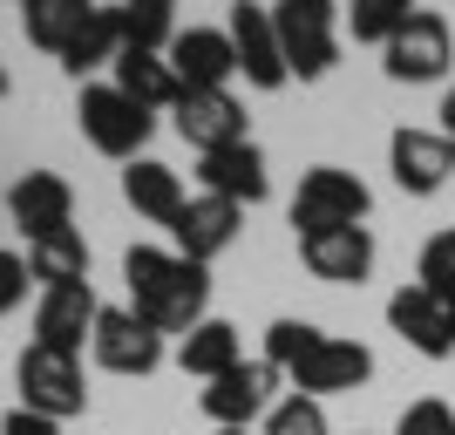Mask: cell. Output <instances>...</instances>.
Here are the masks:
<instances>
[{"mask_svg": "<svg viewBox=\"0 0 455 435\" xmlns=\"http://www.w3.org/2000/svg\"><path fill=\"white\" fill-rule=\"evenodd\" d=\"M76 123H82V136H89L95 150L116 157V164H136L143 143H150V130H156V116L143 109V102H130L116 82H89V89H82Z\"/></svg>", "mask_w": 455, "mask_h": 435, "instance_id": "3957f363", "label": "cell"}, {"mask_svg": "<svg viewBox=\"0 0 455 435\" xmlns=\"http://www.w3.org/2000/svg\"><path fill=\"white\" fill-rule=\"evenodd\" d=\"M449 61H455V28L435 14V7H415L408 28L380 48L387 82H442V76H449Z\"/></svg>", "mask_w": 455, "mask_h": 435, "instance_id": "8992f818", "label": "cell"}, {"mask_svg": "<svg viewBox=\"0 0 455 435\" xmlns=\"http://www.w3.org/2000/svg\"><path fill=\"white\" fill-rule=\"evenodd\" d=\"M387 326H395L401 341L415 347L421 360H449L455 354V326H449V306L428 293V286H401L395 300H387Z\"/></svg>", "mask_w": 455, "mask_h": 435, "instance_id": "e0dca14e", "label": "cell"}, {"mask_svg": "<svg viewBox=\"0 0 455 435\" xmlns=\"http://www.w3.org/2000/svg\"><path fill=\"white\" fill-rule=\"evenodd\" d=\"M374 381V354H367L361 341H340V334H326L313 354L292 367V395H313V401H326V395H354V388H367Z\"/></svg>", "mask_w": 455, "mask_h": 435, "instance_id": "7c38bea8", "label": "cell"}, {"mask_svg": "<svg viewBox=\"0 0 455 435\" xmlns=\"http://www.w3.org/2000/svg\"><path fill=\"white\" fill-rule=\"evenodd\" d=\"M299 265L326 286H361L374 272V231L367 225H326V231H299Z\"/></svg>", "mask_w": 455, "mask_h": 435, "instance_id": "30bf717a", "label": "cell"}, {"mask_svg": "<svg viewBox=\"0 0 455 435\" xmlns=\"http://www.w3.org/2000/svg\"><path fill=\"white\" fill-rule=\"evenodd\" d=\"M266 435H333L326 429V401L313 395H279L266 415Z\"/></svg>", "mask_w": 455, "mask_h": 435, "instance_id": "f546056e", "label": "cell"}, {"mask_svg": "<svg viewBox=\"0 0 455 435\" xmlns=\"http://www.w3.org/2000/svg\"><path fill=\"white\" fill-rule=\"evenodd\" d=\"M123 197H130V211H136V218H150V225H177V211L190 205L184 177H177L171 164H156V157L123 164Z\"/></svg>", "mask_w": 455, "mask_h": 435, "instance_id": "ffe728a7", "label": "cell"}, {"mask_svg": "<svg viewBox=\"0 0 455 435\" xmlns=\"http://www.w3.org/2000/svg\"><path fill=\"white\" fill-rule=\"evenodd\" d=\"M82 20H89V7H82V0H28V7H20L28 41H35L41 55H55V61H61V48L82 35Z\"/></svg>", "mask_w": 455, "mask_h": 435, "instance_id": "484cf974", "label": "cell"}, {"mask_svg": "<svg viewBox=\"0 0 455 435\" xmlns=\"http://www.w3.org/2000/svg\"><path fill=\"white\" fill-rule=\"evenodd\" d=\"M0 95H7V68H0Z\"/></svg>", "mask_w": 455, "mask_h": 435, "instance_id": "8d00e7d4", "label": "cell"}, {"mask_svg": "<svg viewBox=\"0 0 455 435\" xmlns=\"http://www.w3.org/2000/svg\"><path fill=\"white\" fill-rule=\"evenodd\" d=\"M95 313H102L95 286H55V293H41L35 300V347L82 360V347L95 341Z\"/></svg>", "mask_w": 455, "mask_h": 435, "instance_id": "8fae6325", "label": "cell"}, {"mask_svg": "<svg viewBox=\"0 0 455 435\" xmlns=\"http://www.w3.org/2000/svg\"><path fill=\"white\" fill-rule=\"evenodd\" d=\"M28 272L41 279V293H55V286H89V238H82L76 225L35 238V246H28Z\"/></svg>", "mask_w": 455, "mask_h": 435, "instance_id": "603a6c76", "label": "cell"}, {"mask_svg": "<svg viewBox=\"0 0 455 435\" xmlns=\"http://www.w3.org/2000/svg\"><path fill=\"white\" fill-rule=\"evenodd\" d=\"M28 286H35L28 259H20L14 246H0V313H20V306H28Z\"/></svg>", "mask_w": 455, "mask_h": 435, "instance_id": "1f68e13d", "label": "cell"}, {"mask_svg": "<svg viewBox=\"0 0 455 435\" xmlns=\"http://www.w3.org/2000/svg\"><path fill=\"white\" fill-rule=\"evenodd\" d=\"M89 354L109 367V375H156L164 367V334L156 326H143L130 313V306H102L95 313V341H89Z\"/></svg>", "mask_w": 455, "mask_h": 435, "instance_id": "ba28073f", "label": "cell"}, {"mask_svg": "<svg viewBox=\"0 0 455 435\" xmlns=\"http://www.w3.org/2000/svg\"><path fill=\"white\" fill-rule=\"evenodd\" d=\"M171 68H177V82H184V89H225V82L238 76L231 35H225V28H177Z\"/></svg>", "mask_w": 455, "mask_h": 435, "instance_id": "d6986e66", "label": "cell"}, {"mask_svg": "<svg viewBox=\"0 0 455 435\" xmlns=\"http://www.w3.org/2000/svg\"><path fill=\"white\" fill-rule=\"evenodd\" d=\"M408 14H415L408 0H354L340 20H347V35H354V41H367V48H387V41L408 28Z\"/></svg>", "mask_w": 455, "mask_h": 435, "instance_id": "4316f807", "label": "cell"}, {"mask_svg": "<svg viewBox=\"0 0 455 435\" xmlns=\"http://www.w3.org/2000/svg\"><path fill=\"white\" fill-rule=\"evenodd\" d=\"M442 306H449V326H455V300H442Z\"/></svg>", "mask_w": 455, "mask_h": 435, "instance_id": "e575fe53", "label": "cell"}, {"mask_svg": "<svg viewBox=\"0 0 455 435\" xmlns=\"http://www.w3.org/2000/svg\"><path fill=\"white\" fill-rule=\"evenodd\" d=\"M320 341H326V334H320L313 320H272V326H266V354H259V360H266V367H279V375L292 381V367H299Z\"/></svg>", "mask_w": 455, "mask_h": 435, "instance_id": "83f0119b", "label": "cell"}, {"mask_svg": "<svg viewBox=\"0 0 455 435\" xmlns=\"http://www.w3.org/2000/svg\"><path fill=\"white\" fill-rule=\"evenodd\" d=\"M415 286H428L435 300H455V225H449V231H435V238L421 246V259H415Z\"/></svg>", "mask_w": 455, "mask_h": 435, "instance_id": "f1b7e54d", "label": "cell"}, {"mask_svg": "<svg viewBox=\"0 0 455 435\" xmlns=\"http://www.w3.org/2000/svg\"><path fill=\"white\" fill-rule=\"evenodd\" d=\"M171 116H177V136H184L197 157L231 150V143H251L245 136V102H238L231 89H184Z\"/></svg>", "mask_w": 455, "mask_h": 435, "instance_id": "9c48e42d", "label": "cell"}, {"mask_svg": "<svg viewBox=\"0 0 455 435\" xmlns=\"http://www.w3.org/2000/svg\"><path fill=\"white\" fill-rule=\"evenodd\" d=\"M367 184L340 164H313L292 190V231H326V225H367Z\"/></svg>", "mask_w": 455, "mask_h": 435, "instance_id": "5b68a950", "label": "cell"}, {"mask_svg": "<svg viewBox=\"0 0 455 435\" xmlns=\"http://www.w3.org/2000/svg\"><path fill=\"white\" fill-rule=\"evenodd\" d=\"M231 35V55H238V76L251 89H285V55H279V35H272V7H231L225 20Z\"/></svg>", "mask_w": 455, "mask_h": 435, "instance_id": "5bb4252c", "label": "cell"}, {"mask_svg": "<svg viewBox=\"0 0 455 435\" xmlns=\"http://www.w3.org/2000/svg\"><path fill=\"white\" fill-rule=\"evenodd\" d=\"M272 35H279L285 76L320 82L340 61V7L333 0H279L272 7Z\"/></svg>", "mask_w": 455, "mask_h": 435, "instance_id": "7a4b0ae2", "label": "cell"}, {"mask_svg": "<svg viewBox=\"0 0 455 435\" xmlns=\"http://www.w3.org/2000/svg\"><path fill=\"white\" fill-rule=\"evenodd\" d=\"M238 225H245V211L238 205H225V197H211V190H197L184 211H177V225H171V238H177V252H184L190 265H211L218 252L238 238Z\"/></svg>", "mask_w": 455, "mask_h": 435, "instance_id": "ac0fdd59", "label": "cell"}, {"mask_svg": "<svg viewBox=\"0 0 455 435\" xmlns=\"http://www.w3.org/2000/svg\"><path fill=\"white\" fill-rule=\"evenodd\" d=\"M279 367H266V360H238L231 375L204 381V395H197V408H204L218 429H251V422L272 415V401H279Z\"/></svg>", "mask_w": 455, "mask_h": 435, "instance_id": "52a82bcc", "label": "cell"}, {"mask_svg": "<svg viewBox=\"0 0 455 435\" xmlns=\"http://www.w3.org/2000/svg\"><path fill=\"white\" fill-rule=\"evenodd\" d=\"M123 279H130V313L156 334H190L211 313V265H190L184 252L164 246H130L123 252Z\"/></svg>", "mask_w": 455, "mask_h": 435, "instance_id": "6da1fadb", "label": "cell"}, {"mask_svg": "<svg viewBox=\"0 0 455 435\" xmlns=\"http://www.w3.org/2000/svg\"><path fill=\"white\" fill-rule=\"evenodd\" d=\"M7 211H14V225L28 231V246H35V238H48V231H68L76 190H68V177H55V171H28V177L7 184Z\"/></svg>", "mask_w": 455, "mask_h": 435, "instance_id": "2e32d148", "label": "cell"}, {"mask_svg": "<svg viewBox=\"0 0 455 435\" xmlns=\"http://www.w3.org/2000/svg\"><path fill=\"white\" fill-rule=\"evenodd\" d=\"M116 35H123V48H136V55H171L177 7L171 0H130V7H116Z\"/></svg>", "mask_w": 455, "mask_h": 435, "instance_id": "cb8c5ba5", "label": "cell"}, {"mask_svg": "<svg viewBox=\"0 0 455 435\" xmlns=\"http://www.w3.org/2000/svg\"><path fill=\"white\" fill-rule=\"evenodd\" d=\"M197 184L211 190V197H225V205H266L272 190V171H266V150L259 143H231V150H211L197 157Z\"/></svg>", "mask_w": 455, "mask_h": 435, "instance_id": "9a60e30c", "label": "cell"}, {"mask_svg": "<svg viewBox=\"0 0 455 435\" xmlns=\"http://www.w3.org/2000/svg\"><path fill=\"white\" fill-rule=\"evenodd\" d=\"M109 82L130 102H143V109H177V95H184V82H177V68H171V55H136V48H123V55L109 61Z\"/></svg>", "mask_w": 455, "mask_h": 435, "instance_id": "44dd1931", "label": "cell"}, {"mask_svg": "<svg viewBox=\"0 0 455 435\" xmlns=\"http://www.w3.org/2000/svg\"><path fill=\"white\" fill-rule=\"evenodd\" d=\"M218 435H251V429H218Z\"/></svg>", "mask_w": 455, "mask_h": 435, "instance_id": "d590c367", "label": "cell"}, {"mask_svg": "<svg viewBox=\"0 0 455 435\" xmlns=\"http://www.w3.org/2000/svg\"><path fill=\"white\" fill-rule=\"evenodd\" d=\"M395 435H455V408H449V401H435V395H421V401L401 408Z\"/></svg>", "mask_w": 455, "mask_h": 435, "instance_id": "4dcf8cb0", "label": "cell"}, {"mask_svg": "<svg viewBox=\"0 0 455 435\" xmlns=\"http://www.w3.org/2000/svg\"><path fill=\"white\" fill-rule=\"evenodd\" d=\"M0 435H61V422H48V415H35V408H7V415H0Z\"/></svg>", "mask_w": 455, "mask_h": 435, "instance_id": "d6a6232c", "label": "cell"}, {"mask_svg": "<svg viewBox=\"0 0 455 435\" xmlns=\"http://www.w3.org/2000/svg\"><path fill=\"white\" fill-rule=\"evenodd\" d=\"M14 388H20V408H35L48 422H68L89 408V381H82V360L76 354H48V347H20L14 360Z\"/></svg>", "mask_w": 455, "mask_h": 435, "instance_id": "277c9868", "label": "cell"}, {"mask_svg": "<svg viewBox=\"0 0 455 435\" xmlns=\"http://www.w3.org/2000/svg\"><path fill=\"white\" fill-rule=\"evenodd\" d=\"M238 360H245V341H238V326H231V320H204V326H190L184 341H177V367L197 375V381L231 375Z\"/></svg>", "mask_w": 455, "mask_h": 435, "instance_id": "7402d4cb", "label": "cell"}, {"mask_svg": "<svg viewBox=\"0 0 455 435\" xmlns=\"http://www.w3.org/2000/svg\"><path fill=\"white\" fill-rule=\"evenodd\" d=\"M116 55H123V35H116V7H89L82 35L61 48V68L82 82V76H95V68H109Z\"/></svg>", "mask_w": 455, "mask_h": 435, "instance_id": "d4e9b609", "label": "cell"}, {"mask_svg": "<svg viewBox=\"0 0 455 435\" xmlns=\"http://www.w3.org/2000/svg\"><path fill=\"white\" fill-rule=\"evenodd\" d=\"M435 116H442V136H449V143H455V89L442 95V109H435Z\"/></svg>", "mask_w": 455, "mask_h": 435, "instance_id": "836d02e7", "label": "cell"}, {"mask_svg": "<svg viewBox=\"0 0 455 435\" xmlns=\"http://www.w3.org/2000/svg\"><path fill=\"white\" fill-rule=\"evenodd\" d=\"M387 171L408 197H435L455 177V143L442 130H395L387 136Z\"/></svg>", "mask_w": 455, "mask_h": 435, "instance_id": "4fadbf2b", "label": "cell"}]
</instances>
